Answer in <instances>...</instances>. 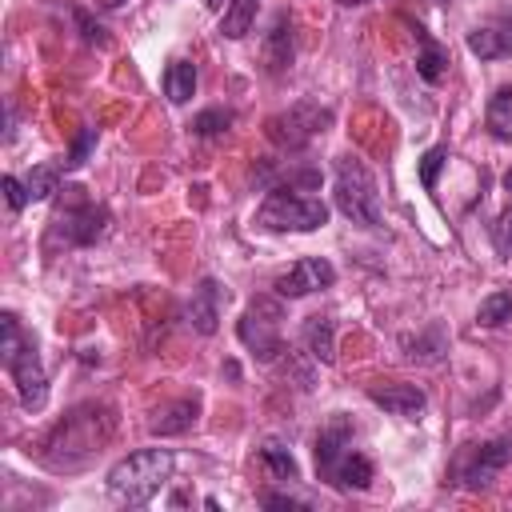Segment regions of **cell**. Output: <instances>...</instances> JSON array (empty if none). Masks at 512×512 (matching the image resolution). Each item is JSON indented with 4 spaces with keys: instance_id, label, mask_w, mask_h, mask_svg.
<instances>
[{
    "instance_id": "52a82bcc",
    "label": "cell",
    "mask_w": 512,
    "mask_h": 512,
    "mask_svg": "<svg viewBox=\"0 0 512 512\" xmlns=\"http://www.w3.org/2000/svg\"><path fill=\"white\" fill-rule=\"evenodd\" d=\"M332 128V112L316 100H300L276 116L264 120V136L280 148V152H304L316 136H324Z\"/></svg>"
},
{
    "instance_id": "d6986e66",
    "label": "cell",
    "mask_w": 512,
    "mask_h": 512,
    "mask_svg": "<svg viewBox=\"0 0 512 512\" xmlns=\"http://www.w3.org/2000/svg\"><path fill=\"white\" fill-rule=\"evenodd\" d=\"M416 44H420V56H416V72H420V80L440 84V80H444V72H448V48H444V44H436L424 28H416Z\"/></svg>"
},
{
    "instance_id": "44dd1931",
    "label": "cell",
    "mask_w": 512,
    "mask_h": 512,
    "mask_svg": "<svg viewBox=\"0 0 512 512\" xmlns=\"http://www.w3.org/2000/svg\"><path fill=\"white\" fill-rule=\"evenodd\" d=\"M256 12H260V0H228L224 16H220V36L224 40H240L252 32L256 24Z\"/></svg>"
},
{
    "instance_id": "e575fe53",
    "label": "cell",
    "mask_w": 512,
    "mask_h": 512,
    "mask_svg": "<svg viewBox=\"0 0 512 512\" xmlns=\"http://www.w3.org/2000/svg\"><path fill=\"white\" fill-rule=\"evenodd\" d=\"M504 188H508V192H512V168H508V172H504Z\"/></svg>"
},
{
    "instance_id": "9c48e42d",
    "label": "cell",
    "mask_w": 512,
    "mask_h": 512,
    "mask_svg": "<svg viewBox=\"0 0 512 512\" xmlns=\"http://www.w3.org/2000/svg\"><path fill=\"white\" fill-rule=\"evenodd\" d=\"M108 208L104 204H92L84 196H76L52 224V240H64V248H84V244H96L104 232H108Z\"/></svg>"
},
{
    "instance_id": "4316f807",
    "label": "cell",
    "mask_w": 512,
    "mask_h": 512,
    "mask_svg": "<svg viewBox=\"0 0 512 512\" xmlns=\"http://www.w3.org/2000/svg\"><path fill=\"white\" fill-rule=\"evenodd\" d=\"M448 164V144H436V148H428L424 156H420V184L428 188V192H436V180H440V168Z\"/></svg>"
},
{
    "instance_id": "8fae6325",
    "label": "cell",
    "mask_w": 512,
    "mask_h": 512,
    "mask_svg": "<svg viewBox=\"0 0 512 512\" xmlns=\"http://www.w3.org/2000/svg\"><path fill=\"white\" fill-rule=\"evenodd\" d=\"M332 280H336V268L324 256H304L284 276H276L272 288H276L280 300H300V296H312L320 288H332Z\"/></svg>"
},
{
    "instance_id": "7c38bea8",
    "label": "cell",
    "mask_w": 512,
    "mask_h": 512,
    "mask_svg": "<svg viewBox=\"0 0 512 512\" xmlns=\"http://www.w3.org/2000/svg\"><path fill=\"white\" fill-rule=\"evenodd\" d=\"M220 308H224V288L220 280L204 276L196 288H192V300H188V324L200 332V336H212L220 328Z\"/></svg>"
},
{
    "instance_id": "1f68e13d",
    "label": "cell",
    "mask_w": 512,
    "mask_h": 512,
    "mask_svg": "<svg viewBox=\"0 0 512 512\" xmlns=\"http://www.w3.org/2000/svg\"><path fill=\"white\" fill-rule=\"evenodd\" d=\"M264 508H288V512H292V508H308V504L296 500V496H284V492H268V496H264Z\"/></svg>"
},
{
    "instance_id": "9a60e30c",
    "label": "cell",
    "mask_w": 512,
    "mask_h": 512,
    "mask_svg": "<svg viewBox=\"0 0 512 512\" xmlns=\"http://www.w3.org/2000/svg\"><path fill=\"white\" fill-rule=\"evenodd\" d=\"M196 416H200V396H180V400L164 404V408L148 420V432H152V436H180V432H188V428L196 424Z\"/></svg>"
},
{
    "instance_id": "7a4b0ae2",
    "label": "cell",
    "mask_w": 512,
    "mask_h": 512,
    "mask_svg": "<svg viewBox=\"0 0 512 512\" xmlns=\"http://www.w3.org/2000/svg\"><path fill=\"white\" fill-rule=\"evenodd\" d=\"M316 476L336 492H364L372 484V460L352 448L348 416H332L316 436Z\"/></svg>"
},
{
    "instance_id": "d6a6232c",
    "label": "cell",
    "mask_w": 512,
    "mask_h": 512,
    "mask_svg": "<svg viewBox=\"0 0 512 512\" xmlns=\"http://www.w3.org/2000/svg\"><path fill=\"white\" fill-rule=\"evenodd\" d=\"M204 8H212V12H220V8H228V0H204Z\"/></svg>"
},
{
    "instance_id": "83f0119b",
    "label": "cell",
    "mask_w": 512,
    "mask_h": 512,
    "mask_svg": "<svg viewBox=\"0 0 512 512\" xmlns=\"http://www.w3.org/2000/svg\"><path fill=\"white\" fill-rule=\"evenodd\" d=\"M492 244H496V252L512 256V204L496 216V224H492Z\"/></svg>"
},
{
    "instance_id": "277c9868",
    "label": "cell",
    "mask_w": 512,
    "mask_h": 512,
    "mask_svg": "<svg viewBox=\"0 0 512 512\" xmlns=\"http://www.w3.org/2000/svg\"><path fill=\"white\" fill-rule=\"evenodd\" d=\"M172 464L176 456L168 448H140V452H128L124 460H116L108 468V496L116 504H128V508H140L148 504L164 480L172 476Z\"/></svg>"
},
{
    "instance_id": "d590c367",
    "label": "cell",
    "mask_w": 512,
    "mask_h": 512,
    "mask_svg": "<svg viewBox=\"0 0 512 512\" xmlns=\"http://www.w3.org/2000/svg\"><path fill=\"white\" fill-rule=\"evenodd\" d=\"M444 4H448V0H444Z\"/></svg>"
},
{
    "instance_id": "d4e9b609",
    "label": "cell",
    "mask_w": 512,
    "mask_h": 512,
    "mask_svg": "<svg viewBox=\"0 0 512 512\" xmlns=\"http://www.w3.org/2000/svg\"><path fill=\"white\" fill-rule=\"evenodd\" d=\"M24 184H28V200H48L52 192H60V168L56 164H36Z\"/></svg>"
},
{
    "instance_id": "f546056e",
    "label": "cell",
    "mask_w": 512,
    "mask_h": 512,
    "mask_svg": "<svg viewBox=\"0 0 512 512\" xmlns=\"http://www.w3.org/2000/svg\"><path fill=\"white\" fill-rule=\"evenodd\" d=\"M0 188H4V196H8V208H12V212H20V208L28 204V184H20L16 176H4V180H0Z\"/></svg>"
},
{
    "instance_id": "484cf974",
    "label": "cell",
    "mask_w": 512,
    "mask_h": 512,
    "mask_svg": "<svg viewBox=\"0 0 512 512\" xmlns=\"http://www.w3.org/2000/svg\"><path fill=\"white\" fill-rule=\"evenodd\" d=\"M232 120H236V116H232L228 108H204V112L192 120V132H196V136H220V132L232 128Z\"/></svg>"
},
{
    "instance_id": "3957f363",
    "label": "cell",
    "mask_w": 512,
    "mask_h": 512,
    "mask_svg": "<svg viewBox=\"0 0 512 512\" xmlns=\"http://www.w3.org/2000/svg\"><path fill=\"white\" fill-rule=\"evenodd\" d=\"M0 328H4V340H0V360L16 384V396L28 412H40L48 404V372L40 364V352H36V340L20 328V320L12 312L0 316Z\"/></svg>"
},
{
    "instance_id": "ffe728a7",
    "label": "cell",
    "mask_w": 512,
    "mask_h": 512,
    "mask_svg": "<svg viewBox=\"0 0 512 512\" xmlns=\"http://www.w3.org/2000/svg\"><path fill=\"white\" fill-rule=\"evenodd\" d=\"M164 96L172 104H188L196 96V64L192 60H172L164 68Z\"/></svg>"
},
{
    "instance_id": "4fadbf2b",
    "label": "cell",
    "mask_w": 512,
    "mask_h": 512,
    "mask_svg": "<svg viewBox=\"0 0 512 512\" xmlns=\"http://www.w3.org/2000/svg\"><path fill=\"white\" fill-rule=\"evenodd\" d=\"M368 400H372L376 408H384L388 416H400V420H416V416L428 408V396H424V388H416V384L368 388Z\"/></svg>"
},
{
    "instance_id": "ba28073f",
    "label": "cell",
    "mask_w": 512,
    "mask_h": 512,
    "mask_svg": "<svg viewBox=\"0 0 512 512\" xmlns=\"http://www.w3.org/2000/svg\"><path fill=\"white\" fill-rule=\"evenodd\" d=\"M280 320H284V308H280V300H272V296H256L248 308H244V316H240V324H236V336H240V344L260 360V364H272L280 352H284V340H280Z\"/></svg>"
},
{
    "instance_id": "cb8c5ba5",
    "label": "cell",
    "mask_w": 512,
    "mask_h": 512,
    "mask_svg": "<svg viewBox=\"0 0 512 512\" xmlns=\"http://www.w3.org/2000/svg\"><path fill=\"white\" fill-rule=\"evenodd\" d=\"M512 320V292H488L484 300H480V308H476V324H484V328H500V324H508Z\"/></svg>"
},
{
    "instance_id": "603a6c76",
    "label": "cell",
    "mask_w": 512,
    "mask_h": 512,
    "mask_svg": "<svg viewBox=\"0 0 512 512\" xmlns=\"http://www.w3.org/2000/svg\"><path fill=\"white\" fill-rule=\"evenodd\" d=\"M260 460L268 464V472H272L276 480H300V468H296L292 452H288L280 440H264V444H260Z\"/></svg>"
},
{
    "instance_id": "e0dca14e",
    "label": "cell",
    "mask_w": 512,
    "mask_h": 512,
    "mask_svg": "<svg viewBox=\"0 0 512 512\" xmlns=\"http://www.w3.org/2000/svg\"><path fill=\"white\" fill-rule=\"evenodd\" d=\"M264 64H268V72H284V68H292V20L280 12L276 20H272V32H268V40H264Z\"/></svg>"
},
{
    "instance_id": "7402d4cb",
    "label": "cell",
    "mask_w": 512,
    "mask_h": 512,
    "mask_svg": "<svg viewBox=\"0 0 512 512\" xmlns=\"http://www.w3.org/2000/svg\"><path fill=\"white\" fill-rule=\"evenodd\" d=\"M484 124L496 140H512V84L496 88V96L488 100V112H484Z\"/></svg>"
},
{
    "instance_id": "2e32d148",
    "label": "cell",
    "mask_w": 512,
    "mask_h": 512,
    "mask_svg": "<svg viewBox=\"0 0 512 512\" xmlns=\"http://www.w3.org/2000/svg\"><path fill=\"white\" fill-rule=\"evenodd\" d=\"M300 340H304V348H308V356L316 364H332L336 360V328H332L328 316H308Z\"/></svg>"
},
{
    "instance_id": "f1b7e54d",
    "label": "cell",
    "mask_w": 512,
    "mask_h": 512,
    "mask_svg": "<svg viewBox=\"0 0 512 512\" xmlns=\"http://www.w3.org/2000/svg\"><path fill=\"white\" fill-rule=\"evenodd\" d=\"M96 148V128H80V136H76V144H72V152H68V160H64V168H80L84 160H88V152Z\"/></svg>"
},
{
    "instance_id": "8992f818",
    "label": "cell",
    "mask_w": 512,
    "mask_h": 512,
    "mask_svg": "<svg viewBox=\"0 0 512 512\" xmlns=\"http://www.w3.org/2000/svg\"><path fill=\"white\" fill-rule=\"evenodd\" d=\"M328 224V204L300 196L296 188H272L256 208V228L264 232H316Z\"/></svg>"
},
{
    "instance_id": "5bb4252c",
    "label": "cell",
    "mask_w": 512,
    "mask_h": 512,
    "mask_svg": "<svg viewBox=\"0 0 512 512\" xmlns=\"http://www.w3.org/2000/svg\"><path fill=\"white\" fill-rule=\"evenodd\" d=\"M468 52L480 56V60H500V56H512V16H496V20H484L468 32Z\"/></svg>"
},
{
    "instance_id": "5b68a950",
    "label": "cell",
    "mask_w": 512,
    "mask_h": 512,
    "mask_svg": "<svg viewBox=\"0 0 512 512\" xmlns=\"http://www.w3.org/2000/svg\"><path fill=\"white\" fill-rule=\"evenodd\" d=\"M332 204L352 224H364V228L380 224V188L372 168L356 152H340L332 164Z\"/></svg>"
},
{
    "instance_id": "ac0fdd59",
    "label": "cell",
    "mask_w": 512,
    "mask_h": 512,
    "mask_svg": "<svg viewBox=\"0 0 512 512\" xmlns=\"http://www.w3.org/2000/svg\"><path fill=\"white\" fill-rule=\"evenodd\" d=\"M404 344V356L408 360H416V364H436V360H444V352H448V336H444V328H424V332H416V336H404L400 340Z\"/></svg>"
},
{
    "instance_id": "30bf717a",
    "label": "cell",
    "mask_w": 512,
    "mask_h": 512,
    "mask_svg": "<svg viewBox=\"0 0 512 512\" xmlns=\"http://www.w3.org/2000/svg\"><path fill=\"white\" fill-rule=\"evenodd\" d=\"M508 464H512V432L508 436H496V440H484V444H472L460 456L456 476H460L464 488H488Z\"/></svg>"
},
{
    "instance_id": "4dcf8cb0",
    "label": "cell",
    "mask_w": 512,
    "mask_h": 512,
    "mask_svg": "<svg viewBox=\"0 0 512 512\" xmlns=\"http://www.w3.org/2000/svg\"><path fill=\"white\" fill-rule=\"evenodd\" d=\"M72 16H76V24L84 28V40H88V44H96V48H104V44H108L104 28H100V24H92V20H88V12H80V8H76Z\"/></svg>"
},
{
    "instance_id": "6da1fadb",
    "label": "cell",
    "mask_w": 512,
    "mask_h": 512,
    "mask_svg": "<svg viewBox=\"0 0 512 512\" xmlns=\"http://www.w3.org/2000/svg\"><path fill=\"white\" fill-rule=\"evenodd\" d=\"M112 428H116V416L108 404H80L48 432L40 460L52 472H76L112 440Z\"/></svg>"
},
{
    "instance_id": "836d02e7",
    "label": "cell",
    "mask_w": 512,
    "mask_h": 512,
    "mask_svg": "<svg viewBox=\"0 0 512 512\" xmlns=\"http://www.w3.org/2000/svg\"><path fill=\"white\" fill-rule=\"evenodd\" d=\"M104 8H120V4H128V0H100Z\"/></svg>"
}]
</instances>
